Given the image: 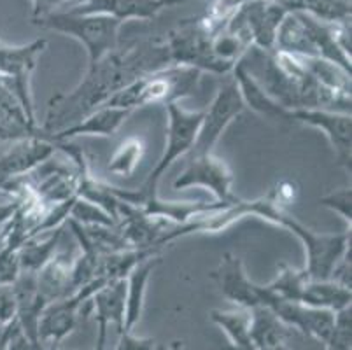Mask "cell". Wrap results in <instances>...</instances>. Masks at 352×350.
<instances>
[{
  "label": "cell",
  "instance_id": "obj_1",
  "mask_svg": "<svg viewBox=\"0 0 352 350\" xmlns=\"http://www.w3.org/2000/svg\"><path fill=\"white\" fill-rule=\"evenodd\" d=\"M170 63L168 50L163 39L109 53L100 62L88 67V72L72 91L58 93L47 104L46 121L41 127L43 137L74 124L86 114L100 107L123 86L151 70Z\"/></svg>",
  "mask_w": 352,
  "mask_h": 350
},
{
  "label": "cell",
  "instance_id": "obj_2",
  "mask_svg": "<svg viewBox=\"0 0 352 350\" xmlns=\"http://www.w3.org/2000/svg\"><path fill=\"white\" fill-rule=\"evenodd\" d=\"M240 207H242L245 217L256 216L280 228H286L302 242L307 258V265L303 270L307 272L309 278L321 281V278L331 277L335 266L351 249V228L342 233H321V231L310 230L296 217L291 216L286 208L280 207L274 200L270 191L256 200H240Z\"/></svg>",
  "mask_w": 352,
  "mask_h": 350
},
{
  "label": "cell",
  "instance_id": "obj_3",
  "mask_svg": "<svg viewBox=\"0 0 352 350\" xmlns=\"http://www.w3.org/2000/svg\"><path fill=\"white\" fill-rule=\"evenodd\" d=\"M200 76V70L193 67L168 63L128 83L105 104L133 111L146 105H166L170 102H179L197 91Z\"/></svg>",
  "mask_w": 352,
  "mask_h": 350
},
{
  "label": "cell",
  "instance_id": "obj_4",
  "mask_svg": "<svg viewBox=\"0 0 352 350\" xmlns=\"http://www.w3.org/2000/svg\"><path fill=\"white\" fill-rule=\"evenodd\" d=\"M34 25L51 32H60L76 39L82 44L88 54V67L100 62L109 53L121 46L120 30L123 21L111 14L102 12H76V11H53L43 18L32 19Z\"/></svg>",
  "mask_w": 352,
  "mask_h": 350
},
{
  "label": "cell",
  "instance_id": "obj_5",
  "mask_svg": "<svg viewBox=\"0 0 352 350\" xmlns=\"http://www.w3.org/2000/svg\"><path fill=\"white\" fill-rule=\"evenodd\" d=\"M166 116H168V128H166V144L163 149L162 158L158 160L155 168L147 175L146 182L142 188L139 189L142 195V205L147 200L158 197L156 188L160 184V179L163 177V173L170 168L172 163L177 162L179 158L186 156L193 147L195 139H197L198 128L201 123V116L204 111H186L182 109L177 102H170L166 104Z\"/></svg>",
  "mask_w": 352,
  "mask_h": 350
},
{
  "label": "cell",
  "instance_id": "obj_6",
  "mask_svg": "<svg viewBox=\"0 0 352 350\" xmlns=\"http://www.w3.org/2000/svg\"><path fill=\"white\" fill-rule=\"evenodd\" d=\"M105 282H107L105 277L95 278L88 285L78 289L76 293L51 301L44 307L37 326V335L43 349H58L63 340L76 331V327L82 319V307Z\"/></svg>",
  "mask_w": 352,
  "mask_h": 350
},
{
  "label": "cell",
  "instance_id": "obj_7",
  "mask_svg": "<svg viewBox=\"0 0 352 350\" xmlns=\"http://www.w3.org/2000/svg\"><path fill=\"white\" fill-rule=\"evenodd\" d=\"M46 39H37L23 46H8L0 41V79L21 102L32 124L39 127L35 120L34 98H32V76L37 60L46 51Z\"/></svg>",
  "mask_w": 352,
  "mask_h": 350
},
{
  "label": "cell",
  "instance_id": "obj_8",
  "mask_svg": "<svg viewBox=\"0 0 352 350\" xmlns=\"http://www.w3.org/2000/svg\"><path fill=\"white\" fill-rule=\"evenodd\" d=\"M287 12L277 0H248L233 9L226 28L244 35L259 50L274 51L275 35Z\"/></svg>",
  "mask_w": 352,
  "mask_h": 350
},
{
  "label": "cell",
  "instance_id": "obj_9",
  "mask_svg": "<svg viewBox=\"0 0 352 350\" xmlns=\"http://www.w3.org/2000/svg\"><path fill=\"white\" fill-rule=\"evenodd\" d=\"M244 111L245 104L242 100L235 79L221 86L209 107L204 111L197 139H195L193 147L188 154L212 153L216 144L219 142L221 135L225 133L226 128Z\"/></svg>",
  "mask_w": 352,
  "mask_h": 350
},
{
  "label": "cell",
  "instance_id": "obj_10",
  "mask_svg": "<svg viewBox=\"0 0 352 350\" xmlns=\"http://www.w3.org/2000/svg\"><path fill=\"white\" fill-rule=\"evenodd\" d=\"M175 191L190 188H206L219 201L236 200L233 195V172L225 160L214 153L188 154L186 166L172 182Z\"/></svg>",
  "mask_w": 352,
  "mask_h": 350
},
{
  "label": "cell",
  "instance_id": "obj_11",
  "mask_svg": "<svg viewBox=\"0 0 352 350\" xmlns=\"http://www.w3.org/2000/svg\"><path fill=\"white\" fill-rule=\"evenodd\" d=\"M289 120L294 123L309 124L324 133L331 144L338 165L351 172L352 162V116L351 112L331 111V109H293Z\"/></svg>",
  "mask_w": 352,
  "mask_h": 350
},
{
  "label": "cell",
  "instance_id": "obj_12",
  "mask_svg": "<svg viewBox=\"0 0 352 350\" xmlns=\"http://www.w3.org/2000/svg\"><path fill=\"white\" fill-rule=\"evenodd\" d=\"M124 310H126V278L107 281L86 301L82 314L85 317L94 316L98 326L97 350L105 347L109 326H116L118 335L123 331Z\"/></svg>",
  "mask_w": 352,
  "mask_h": 350
},
{
  "label": "cell",
  "instance_id": "obj_13",
  "mask_svg": "<svg viewBox=\"0 0 352 350\" xmlns=\"http://www.w3.org/2000/svg\"><path fill=\"white\" fill-rule=\"evenodd\" d=\"M210 278L216 282L223 298L235 303L236 307L252 308L256 305H261L259 285L249 278L242 259L233 252H225L221 256L219 265L210 274Z\"/></svg>",
  "mask_w": 352,
  "mask_h": 350
},
{
  "label": "cell",
  "instance_id": "obj_14",
  "mask_svg": "<svg viewBox=\"0 0 352 350\" xmlns=\"http://www.w3.org/2000/svg\"><path fill=\"white\" fill-rule=\"evenodd\" d=\"M287 326H291L294 331H302L303 335H309L321 343H328L333 329V319L335 312L326 310V308L310 307L302 301H274L268 305Z\"/></svg>",
  "mask_w": 352,
  "mask_h": 350
},
{
  "label": "cell",
  "instance_id": "obj_15",
  "mask_svg": "<svg viewBox=\"0 0 352 350\" xmlns=\"http://www.w3.org/2000/svg\"><path fill=\"white\" fill-rule=\"evenodd\" d=\"M132 112V109L102 104L100 107L86 114L85 118L62 128V130L54 131L46 139L60 142V140H70L74 137H113Z\"/></svg>",
  "mask_w": 352,
  "mask_h": 350
},
{
  "label": "cell",
  "instance_id": "obj_16",
  "mask_svg": "<svg viewBox=\"0 0 352 350\" xmlns=\"http://www.w3.org/2000/svg\"><path fill=\"white\" fill-rule=\"evenodd\" d=\"M184 2H195V0H89L79 8H74L72 11L111 14L124 23L130 19H153L165 8L184 4Z\"/></svg>",
  "mask_w": 352,
  "mask_h": 350
},
{
  "label": "cell",
  "instance_id": "obj_17",
  "mask_svg": "<svg viewBox=\"0 0 352 350\" xmlns=\"http://www.w3.org/2000/svg\"><path fill=\"white\" fill-rule=\"evenodd\" d=\"M251 310V335L252 350H277L287 349L286 343L293 335V327L287 326L272 308L265 305H256Z\"/></svg>",
  "mask_w": 352,
  "mask_h": 350
},
{
  "label": "cell",
  "instance_id": "obj_18",
  "mask_svg": "<svg viewBox=\"0 0 352 350\" xmlns=\"http://www.w3.org/2000/svg\"><path fill=\"white\" fill-rule=\"evenodd\" d=\"M233 79H235L236 86H239V91L242 95V100H244L245 107H249L251 111H254L256 114L263 116L267 120L274 121H291L289 120V111L286 107L279 104L277 100H274L261 85L256 81L252 74H249V70L242 65V62H236V65L232 70Z\"/></svg>",
  "mask_w": 352,
  "mask_h": 350
},
{
  "label": "cell",
  "instance_id": "obj_19",
  "mask_svg": "<svg viewBox=\"0 0 352 350\" xmlns=\"http://www.w3.org/2000/svg\"><path fill=\"white\" fill-rule=\"evenodd\" d=\"M76 256L72 250H56L53 258L37 272V289L46 303L72 294L70 272Z\"/></svg>",
  "mask_w": 352,
  "mask_h": 350
},
{
  "label": "cell",
  "instance_id": "obj_20",
  "mask_svg": "<svg viewBox=\"0 0 352 350\" xmlns=\"http://www.w3.org/2000/svg\"><path fill=\"white\" fill-rule=\"evenodd\" d=\"M160 263H162V256H151V258L140 261L126 275V310H124V326L121 333L133 331L137 324L140 322L144 305H146L147 282Z\"/></svg>",
  "mask_w": 352,
  "mask_h": 350
},
{
  "label": "cell",
  "instance_id": "obj_21",
  "mask_svg": "<svg viewBox=\"0 0 352 350\" xmlns=\"http://www.w3.org/2000/svg\"><path fill=\"white\" fill-rule=\"evenodd\" d=\"M309 275L305 270H296L293 266L280 263L277 277L267 285H259V298L261 305L268 307L274 301H302L303 287H305Z\"/></svg>",
  "mask_w": 352,
  "mask_h": 350
},
{
  "label": "cell",
  "instance_id": "obj_22",
  "mask_svg": "<svg viewBox=\"0 0 352 350\" xmlns=\"http://www.w3.org/2000/svg\"><path fill=\"white\" fill-rule=\"evenodd\" d=\"M302 303L337 312L352 303V289L333 278H309L303 287Z\"/></svg>",
  "mask_w": 352,
  "mask_h": 350
},
{
  "label": "cell",
  "instance_id": "obj_23",
  "mask_svg": "<svg viewBox=\"0 0 352 350\" xmlns=\"http://www.w3.org/2000/svg\"><path fill=\"white\" fill-rule=\"evenodd\" d=\"M274 51L296 54V56H319L318 50L310 41L309 32L296 12H287L275 35Z\"/></svg>",
  "mask_w": 352,
  "mask_h": 350
},
{
  "label": "cell",
  "instance_id": "obj_24",
  "mask_svg": "<svg viewBox=\"0 0 352 350\" xmlns=\"http://www.w3.org/2000/svg\"><path fill=\"white\" fill-rule=\"evenodd\" d=\"M63 237V226L56 230L47 231V235L41 239V235H35L21 243L18 256H20V266L23 272H39L47 261L54 256V252L60 249Z\"/></svg>",
  "mask_w": 352,
  "mask_h": 350
},
{
  "label": "cell",
  "instance_id": "obj_25",
  "mask_svg": "<svg viewBox=\"0 0 352 350\" xmlns=\"http://www.w3.org/2000/svg\"><path fill=\"white\" fill-rule=\"evenodd\" d=\"M209 319L223 329L235 349L252 350L249 324H251V310L236 307V310H210Z\"/></svg>",
  "mask_w": 352,
  "mask_h": 350
},
{
  "label": "cell",
  "instance_id": "obj_26",
  "mask_svg": "<svg viewBox=\"0 0 352 350\" xmlns=\"http://www.w3.org/2000/svg\"><path fill=\"white\" fill-rule=\"evenodd\" d=\"M277 2H280L289 12H307L328 23L351 21L352 16L351 0H277Z\"/></svg>",
  "mask_w": 352,
  "mask_h": 350
},
{
  "label": "cell",
  "instance_id": "obj_27",
  "mask_svg": "<svg viewBox=\"0 0 352 350\" xmlns=\"http://www.w3.org/2000/svg\"><path fill=\"white\" fill-rule=\"evenodd\" d=\"M146 156V142L139 135H130L113 153L109 160L107 170L120 177H130L135 173Z\"/></svg>",
  "mask_w": 352,
  "mask_h": 350
},
{
  "label": "cell",
  "instance_id": "obj_28",
  "mask_svg": "<svg viewBox=\"0 0 352 350\" xmlns=\"http://www.w3.org/2000/svg\"><path fill=\"white\" fill-rule=\"evenodd\" d=\"M70 219L78 223L91 226V224H100V226H118L114 217L107 210L97 204L85 200V198H76L72 208H70Z\"/></svg>",
  "mask_w": 352,
  "mask_h": 350
},
{
  "label": "cell",
  "instance_id": "obj_29",
  "mask_svg": "<svg viewBox=\"0 0 352 350\" xmlns=\"http://www.w3.org/2000/svg\"><path fill=\"white\" fill-rule=\"evenodd\" d=\"M326 349L329 350H351L352 349V307L340 308L335 312L331 336Z\"/></svg>",
  "mask_w": 352,
  "mask_h": 350
},
{
  "label": "cell",
  "instance_id": "obj_30",
  "mask_svg": "<svg viewBox=\"0 0 352 350\" xmlns=\"http://www.w3.org/2000/svg\"><path fill=\"white\" fill-rule=\"evenodd\" d=\"M319 205L329 208V210L337 212L338 216L349 224L351 228L352 223V189L349 188H340L335 189V191L328 193L324 197L319 198Z\"/></svg>",
  "mask_w": 352,
  "mask_h": 350
},
{
  "label": "cell",
  "instance_id": "obj_31",
  "mask_svg": "<svg viewBox=\"0 0 352 350\" xmlns=\"http://www.w3.org/2000/svg\"><path fill=\"white\" fill-rule=\"evenodd\" d=\"M18 316V300H16L12 282L0 284V326H8Z\"/></svg>",
  "mask_w": 352,
  "mask_h": 350
},
{
  "label": "cell",
  "instance_id": "obj_32",
  "mask_svg": "<svg viewBox=\"0 0 352 350\" xmlns=\"http://www.w3.org/2000/svg\"><path fill=\"white\" fill-rule=\"evenodd\" d=\"M118 350H153L156 349V340L153 338H140L133 335V331L121 333Z\"/></svg>",
  "mask_w": 352,
  "mask_h": 350
},
{
  "label": "cell",
  "instance_id": "obj_33",
  "mask_svg": "<svg viewBox=\"0 0 352 350\" xmlns=\"http://www.w3.org/2000/svg\"><path fill=\"white\" fill-rule=\"evenodd\" d=\"M63 2H67V0H32V4H34V18L32 19L43 18V16L50 14L58 6H62Z\"/></svg>",
  "mask_w": 352,
  "mask_h": 350
},
{
  "label": "cell",
  "instance_id": "obj_34",
  "mask_svg": "<svg viewBox=\"0 0 352 350\" xmlns=\"http://www.w3.org/2000/svg\"><path fill=\"white\" fill-rule=\"evenodd\" d=\"M233 0H219L217 2V6H214L212 11L219 12V14H230V12L233 11Z\"/></svg>",
  "mask_w": 352,
  "mask_h": 350
},
{
  "label": "cell",
  "instance_id": "obj_35",
  "mask_svg": "<svg viewBox=\"0 0 352 350\" xmlns=\"http://www.w3.org/2000/svg\"><path fill=\"white\" fill-rule=\"evenodd\" d=\"M2 331H4V326H0V336H2Z\"/></svg>",
  "mask_w": 352,
  "mask_h": 350
}]
</instances>
